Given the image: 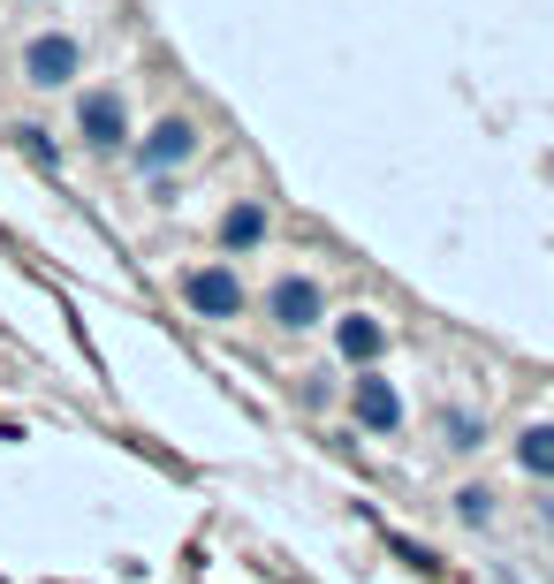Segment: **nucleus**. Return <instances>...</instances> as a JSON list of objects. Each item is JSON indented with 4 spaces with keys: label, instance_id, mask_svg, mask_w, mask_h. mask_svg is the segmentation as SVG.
I'll return each instance as SVG.
<instances>
[{
    "label": "nucleus",
    "instance_id": "obj_3",
    "mask_svg": "<svg viewBox=\"0 0 554 584\" xmlns=\"http://www.w3.org/2000/svg\"><path fill=\"white\" fill-rule=\"evenodd\" d=\"M183 296L205 311V319H236V311H243V282H236L228 266H205V274H190Z\"/></svg>",
    "mask_w": 554,
    "mask_h": 584
},
{
    "label": "nucleus",
    "instance_id": "obj_1",
    "mask_svg": "<svg viewBox=\"0 0 554 584\" xmlns=\"http://www.w3.org/2000/svg\"><path fill=\"white\" fill-rule=\"evenodd\" d=\"M76 69H84V46H76L69 31H46V38H31V53H23V76H31V84H46V92H53V84H69Z\"/></svg>",
    "mask_w": 554,
    "mask_h": 584
},
{
    "label": "nucleus",
    "instance_id": "obj_9",
    "mask_svg": "<svg viewBox=\"0 0 554 584\" xmlns=\"http://www.w3.org/2000/svg\"><path fill=\"white\" fill-rule=\"evenodd\" d=\"M517 463H525L532 478H554V426H532V433L517 440Z\"/></svg>",
    "mask_w": 554,
    "mask_h": 584
},
{
    "label": "nucleus",
    "instance_id": "obj_4",
    "mask_svg": "<svg viewBox=\"0 0 554 584\" xmlns=\"http://www.w3.org/2000/svg\"><path fill=\"white\" fill-rule=\"evenodd\" d=\"M266 311H274L281 326H312V319H327V296H320V282L289 274V282H274V296H266Z\"/></svg>",
    "mask_w": 554,
    "mask_h": 584
},
{
    "label": "nucleus",
    "instance_id": "obj_5",
    "mask_svg": "<svg viewBox=\"0 0 554 584\" xmlns=\"http://www.w3.org/2000/svg\"><path fill=\"white\" fill-rule=\"evenodd\" d=\"M190 152H197V130H190L183 115H168V122L137 145V167H153V175H160V167H183Z\"/></svg>",
    "mask_w": 554,
    "mask_h": 584
},
{
    "label": "nucleus",
    "instance_id": "obj_10",
    "mask_svg": "<svg viewBox=\"0 0 554 584\" xmlns=\"http://www.w3.org/2000/svg\"><path fill=\"white\" fill-rule=\"evenodd\" d=\"M15 138H23V152H31L38 167H61V152H53V138H46V130H15Z\"/></svg>",
    "mask_w": 554,
    "mask_h": 584
},
{
    "label": "nucleus",
    "instance_id": "obj_2",
    "mask_svg": "<svg viewBox=\"0 0 554 584\" xmlns=\"http://www.w3.org/2000/svg\"><path fill=\"white\" fill-rule=\"evenodd\" d=\"M76 122H84V145H99V152H115L122 138H130V115H122V99H115V92H84Z\"/></svg>",
    "mask_w": 554,
    "mask_h": 584
},
{
    "label": "nucleus",
    "instance_id": "obj_7",
    "mask_svg": "<svg viewBox=\"0 0 554 584\" xmlns=\"http://www.w3.org/2000/svg\"><path fill=\"white\" fill-rule=\"evenodd\" d=\"M335 349H342L350 365H372V357L387 349V326H380V319H365V311H358V319H342V326H335Z\"/></svg>",
    "mask_w": 554,
    "mask_h": 584
},
{
    "label": "nucleus",
    "instance_id": "obj_6",
    "mask_svg": "<svg viewBox=\"0 0 554 584\" xmlns=\"http://www.w3.org/2000/svg\"><path fill=\"white\" fill-rule=\"evenodd\" d=\"M358 426H365V433H395V426H402V395H395L380 372L358 380Z\"/></svg>",
    "mask_w": 554,
    "mask_h": 584
},
{
    "label": "nucleus",
    "instance_id": "obj_8",
    "mask_svg": "<svg viewBox=\"0 0 554 584\" xmlns=\"http://www.w3.org/2000/svg\"><path fill=\"white\" fill-rule=\"evenodd\" d=\"M220 243H228V251H258V243H266V213H258V205H236V213L220 221Z\"/></svg>",
    "mask_w": 554,
    "mask_h": 584
}]
</instances>
